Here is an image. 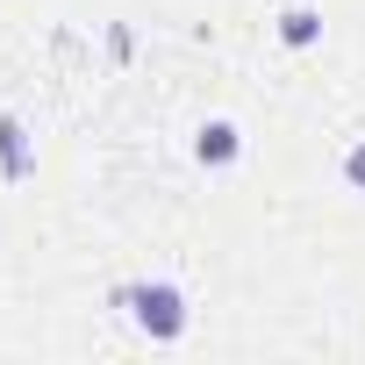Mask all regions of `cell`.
Returning <instances> with one entry per match:
<instances>
[{"instance_id":"4","label":"cell","mask_w":365,"mask_h":365,"mask_svg":"<svg viewBox=\"0 0 365 365\" xmlns=\"http://www.w3.org/2000/svg\"><path fill=\"white\" fill-rule=\"evenodd\" d=\"M0 165H8V172H29V158H22V129H15V122H0Z\"/></svg>"},{"instance_id":"3","label":"cell","mask_w":365,"mask_h":365,"mask_svg":"<svg viewBox=\"0 0 365 365\" xmlns=\"http://www.w3.org/2000/svg\"><path fill=\"white\" fill-rule=\"evenodd\" d=\"M279 36L301 51V43H315V36H322V15H315V8H287V15H279Z\"/></svg>"},{"instance_id":"1","label":"cell","mask_w":365,"mask_h":365,"mask_svg":"<svg viewBox=\"0 0 365 365\" xmlns=\"http://www.w3.org/2000/svg\"><path fill=\"white\" fill-rule=\"evenodd\" d=\"M122 308H129V322H136L143 336H158V344H172L179 329H187V294H179V287H129Z\"/></svg>"},{"instance_id":"5","label":"cell","mask_w":365,"mask_h":365,"mask_svg":"<svg viewBox=\"0 0 365 365\" xmlns=\"http://www.w3.org/2000/svg\"><path fill=\"white\" fill-rule=\"evenodd\" d=\"M344 179H351V187L365 194V143H351V150H344Z\"/></svg>"},{"instance_id":"2","label":"cell","mask_w":365,"mask_h":365,"mask_svg":"<svg viewBox=\"0 0 365 365\" xmlns=\"http://www.w3.org/2000/svg\"><path fill=\"white\" fill-rule=\"evenodd\" d=\"M194 150H201V165H230L237 158V122H208Z\"/></svg>"}]
</instances>
